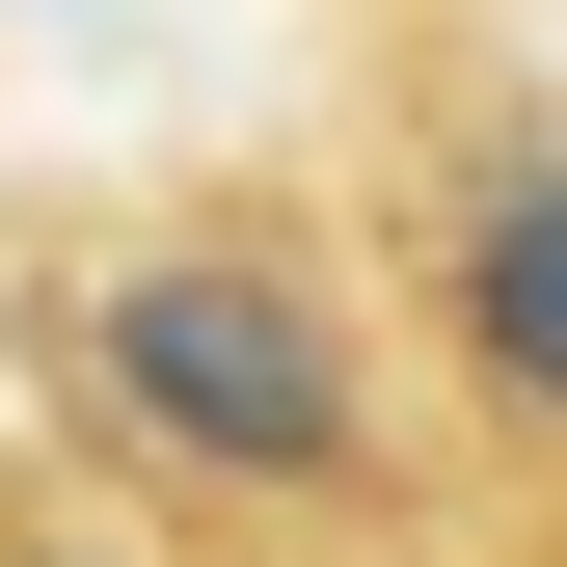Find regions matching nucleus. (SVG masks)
Returning a JSON list of instances; mask_svg holds the SVG:
<instances>
[{
    "instance_id": "f257e3e1",
    "label": "nucleus",
    "mask_w": 567,
    "mask_h": 567,
    "mask_svg": "<svg viewBox=\"0 0 567 567\" xmlns=\"http://www.w3.org/2000/svg\"><path fill=\"white\" fill-rule=\"evenodd\" d=\"M82 405L163 486H244V514H351L379 486V379H351V298L298 244H135V270H82Z\"/></svg>"
},
{
    "instance_id": "f03ea898",
    "label": "nucleus",
    "mask_w": 567,
    "mask_h": 567,
    "mask_svg": "<svg viewBox=\"0 0 567 567\" xmlns=\"http://www.w3.org/2000/svg\"><path fill=\"white\" fill-rule=\"evenodd\" d=\"M433 324H460V379L514 433H567V135H514V163L433 189Z\"/></svg>"
},
{
    "instance_id": "7ed1b4c3",
    "label": "nucleus",
    "mask_w": 567,
    "mask_h": 567,
    "mask_svg": "<svg viewBox=\"0 0 567 567\" xmlns=\"http://www.w3.org/2000/svg\"><path fill=\"white\" fill-rule=\"evenodd\" d=\"M0 567H82V540H0Z\"/></svg>"
}]
</instances>
